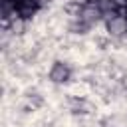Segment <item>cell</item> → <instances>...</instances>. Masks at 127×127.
<instances>
[{
  "mask_svg": "<svg viewBox=\"0 0 127 127\" xmlns=\"http://www.w3.org/2000/svg\"><path fill=\"white\" fill-rule=\"evenodd\" d=\"M71 77V69L67 64H62V62H56L50 69V79L56 81V83H64Z\"/></svg>",
  "mask_w": 127,
  "mask_h": 127,
  "instance_id": "1",
  "label": "cell"
},
{
  "mask_svg": "<svg viewBox=\"0 0 127 127\" xmlns=\"http://www.w3.org/2000/svg\"><path fill=\"white\" fill-rule=\"evenodd\" d=\"M125 20H127V18H119V16H113V18L109 20L107 28H109L113 34H121V32L125 30Z\"/></svg>",
  "mask_w": 127,
  "mask_h": 127,
  "instance_id": "2",
  "label": "cell"
}]
</instances>
